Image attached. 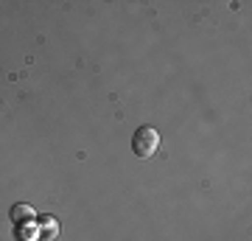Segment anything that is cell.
I'll return each mask as SVG.
<instances>
[{
  "label": "cell",
  "mask_w": 252,
  "mask_h": 241,
  "mask_svg": "<svg viewBox=\"0 0 252 241\" xmlns=\"http://www.w3.org/2000/svg\"><path fill=\"white\" fill-rule=\"evenodd\" d=\"M132 149H135L137 157H152V154H157V149H160V135H157V129L140 126L135 132V138H132Z\"/></svg>",
  "instance_id": "cell-1"
},
{
  "label": "cell",
  "mask_w": 252,
  "mask_h": 241,
  "mask_svg": "<svg viewBox=\"0 0 252 241\" xmlns=\"http://www.w3.org/2000/svg\"><path fill=\"white\" fill-rule=\"evenodd\" d=\"M9 219L17 224V227H28V224L36 222V210H34L31 205H23V202H17V205H11Z\"/></svg>",
  "instance_id": "cell-2"
},
{
  "label": "cell",
  "mask_w": 252,
  "mask_h": 241,
  "mask_svg": "<svg viewBox=\"0 0 252 241\" xmlns=\"http://www.w3.org/2000/svg\"><path fill=\"white\" fill-rule=\"evenodd\" d=\"M56 233H59V224H56L54 216H42V222H39V236L45 241L56 239Z\"/></svg>",
  "instance_id": "cell-3"
}]
</instances>
